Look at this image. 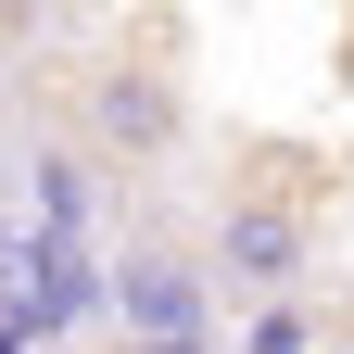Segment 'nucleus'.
I'll list each match as a JSON object with an SVG mask.
<instances>
[{
	"instance_id": "f257e3e1",
	"label": "nucleus",
	"mask_w": 354,
	"mask_h": 354,
	"mask_svg": "<svg viewBox=\"0 0 354 354\" xmlns=\"http://www.w3.org/2000/svg\"><path fill=\"white\" fill-rule=\"evenodd\" d=\"M76 127H88V152L102 165H177V140H190V102H177V76L152 64V51H102L76 76Z\"/></svg>"
},
{
	"instance_id": "f03ea898",
	"label": "nucleus",
	"mask_w": 354,
	"mask_h": 354,
	"mask_svg": "<svg viewBox=\"0 0 354 354\" xmlns=\"http://www.w3.org/2000/svg\"><path fill=\"white\" fill-rule=\"evenodd\" d=\"M304 253H317V215H304L291 190H228L215 228H203V266H228L241 291H291Z\"/></svg>"
},
{
	"instance_id": "7ed1b4c3",
	"label": "nucleus",
	"mask_w": 354,
	"mask_h": 354,
	"mask_svg": "<svg viewBox=\"0 0 354 354\" xmlns=\"http://www.w3.org/2000/svg\"><path fill=\"white\" fill-rule=\"evenodd\" d=\"M127 329H140V354H190L203 342V266L190 241H127Z\"/></svg>"
},
{
	"instance_id": "20e7f679",
	"label": "nucleus",
	"mask_w": 354,
	"mask_h": 354,
	"mask_svg": "<svg viewBox=\"0 0 354 354\" xmlns=\"http://www.w3.org/2000/svg\"><path fill=\"white\" fill-rule=\"evenodd\" d=\"M13 38H26V13H0V51H13Z\"/></svg>"
}]
</instances>
